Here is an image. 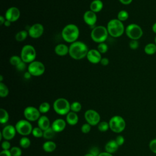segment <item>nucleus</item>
<instances>
[{"label": "nucleus", "mask_w": 156, "mask_h": 156, "mask_svg": "<svg viewBox=\"0 0 156 156\" xmlns=\"http://www.w3.org/2000/svg\"><path fill=\"white\" fill-rule=\"evenodd\" d=\"M88 51L87 44L80 41L71 43L69 47V54L75 60H80L87 57Z\"/></svg>", "instance_id": "f257e3e1"}, {"label": "nucleus", "mask_w": 156, "mask_h": 156, "mask_svg": "<svg viewBox=\"0 0 156 156\" xmlns=\"http://www.w3.org/2000/svg\"><path fill=\"white\" fill-rule=\"evenodd\" d=\"M79 36V27L74 24L65 26L62 30V37L67 43H73L77 41Z\"/></svg>", "instance_id": "f03ea898"}, {"label": "nucleus", "mask_w": 156, "mask_h": 156, "mask_svg": "<svg viewBox=\"0 0 156 156\" xmlns=\"http://www.w3.org/2000/svg\"><path fill=\"white\" fill-rule=\"evenodd\" d=\"M107 29L108 34L115 38L121 37L125 30L122 22L118 19H112L110 20L107 24Z\"/></svg>", "instance_id": "7ed1b4c3"}, {"label": "nucleus", "mask_w": 156, "mask_h": 156, "mask_svg": "<svg viewBox=\"0 0 156 156\" xmlns=\"http://www.w3.org/2000/svg\"><path fill=\"white\" fill-rule=\"evenodd\" d=\"M91 38L96 43H101L104 42L108 35L107 27L103 26L94 27L91 32Z\"/></svg>", "instance_id": "20e7f679"}, {"label": "nucleus", "mask_w": 156, "mask_h": 156, "mask_svg": "<svg viewBox=\"0 0 156 156\" xmlns=\"http://www.w3.org/2000/svg\"><path fill=\"white\" fill-rule=\"evenodd\" d=\"M53 108L56 113L60 115H67L71 110V104L65 98H60L57 99L54 104Z\"/></svg>", "instance_id": "39448f33"}, {"label": "nucleus", "mask_w": 156, "mask_h": 156, "mask_svg": "<svg viewBox=\"0 0 156 156\" xmlns=\"http://www.w3.org/2000/svg\"><path fill=\"white\" fill-rule=\"evenodd\" d=\"M36 51L35 48L30 44L24 45L21 51V58L22 61L26 63H31L36 58Z\"/></svg>", "instance_id": "423d86ee"}, {"label": "nucleus", "mask_w": 156, "mask_h": 156, "mask_svg": "<svg viewBox=\"0 0 156 156\" xmlns=\"http://www.w3.org/2000/svg\"><path fill=\"white\" fill-rule=\"evenodd\" d=\"M111 130L115 133L122 132L126 127V122L122 117L115 115L112 117L108 122Z\"/></svg>", "instance_id": "0eeeda50"}, {"label": "nucleus", "mask_w": 156, "mask_h": 156, "mask_svg": "<svg viewBox=\"0 0 156 156\" xmlns=\"http://www.w3.org/2000/svg\"><path fill=\"white\" fill-rule=\"evenodd\" d=\"M127 36L131 40H138L140 39L143 34L141 27L136 24H130L125 29Z\"/></svg>", "instance_id": "6e6552de"}, {"label": "nucleus", "mask_w": 156, "mask_h": 156, "mask_svg": "<svg viewBox=\"0 0 156 156\" xmlns=\"http://www.w3.org/2000/svg\"><path fill=\"white\" fill-rule=\"evenodd\" d=\"M16 132L23 136H27L30 134L32 132L33 128L30 122L28 120L21 119L18 121L15 125Z\"/></svg>", "instance_id": "1a4fd4ad"}, {"label": "nucleus", "mask_w": 156, "mask_h": 156, "mask_svg": "<svg viewBox=\"0 0 156 156\" xmlns=\"http://www.w3.org/2000/svg\"><path fill=\"white\" fill-rule=\"evenodd\" d=\"M27 71L33 76H41L45 71V66L44 64L40 62L34 60L30 63L27 67Z\"/></svg>", "instance_id": "9d476101"}, {"label": "nucleus", "mask_w": 156, "mask_h": 156, "mask_svg": "<svg viewBox=\"0 0 156 156\" xmlns=\"http://www.w3.org/2000/svg\"><path fill=\"white\" fill-rule=\"evenodd\" d=\"M84 117L87 123L91 126H96L100 122V115L98 112L94 110L90 109L87 110L85 112Z\"/></svg>", "instance_id": "9b49d317"}, {"label": "nucleus", "mask_w": 156, "mask_h": 156, "mask_svg": "<svg viewBox=\"0 0 156 156\" xmlns=\"http://www.w3.org/2000/svg\"><path fill=\"white\" fill-rule=\"evenodd\" d=\"M24 116L29 121H35L40 118V112L36 107L29 106L24 109Z\"/></svg>", "instance_id": "f8f14e48"}, {"label": "nucleus", "mask_w": 156, "mask_h": 156, "mask_svg": "<svg viewBox=\"0 0 156 156\" xmlns=\"http://www.w3.org/2000/svg\"><path fill=\"white\" fill-rule=\"evenodd\" d=\"M43 32L44 27L40 23H35L32 25L28 30V34L32 38H38L40 37Z\"/></svg>", "instance_id": "ddd939ff"}, {"label": "nucleus", "mask_w": 156, "mask_h": 156, "mask_svg": "<svg viewBox=\"0 0 156 156\" xmlns=\"http://www.w3.org/2000/svg\"><path fill=\"white\" fill-rule=\"evenodd\" d=\"M20 16V10L16 7H11L9 8L5 14L6 20L10 22H15L17 21Z\"/></svg>", "instance_id": "4468645a"}, {"label": "nucleus", "mask_w": 156, "mask_h": 156, "mask_svg": "<svg viewBox=\"0 0 156 156\" xmlns=\"http://www.w3.org/2000/svg\"><path fill=\"white\" fill-rule=\"evenodd\" d=\"M2 135V137L5 140H10L13 139L15 135H16V129L15 127H14L12 125H7L5 126L2 132H1Z\"/></svg>", "instance_id": "2eb2a0df"}, {"label": "nucleus", "mask_w": 156, "mask_h": 156, "mask_svg": "<svg viewBox=\"0 0 156 156\" xmlns=\"http://www.w3.org/2000/svg\"><path fill=\"white\" fill-rule=\"evenodd\" d=\"M86 57L90 63L93 64L100 63L102 59L101 54L98 51V49H95L89 50Z\"/></svg>", "instance_id": "dca6fc26"}, {"label": "nucleus", "mask_w": 156, "mask_h": 156, "mask_svg": "<svg viewBox=\"0 0 156 156\" xmlns=\"http://www.w3.org/2000/svg\"><path fill=\"white\" fill-rule=\"evenodd\" d=\"M83 18L85 23L90 26H94L97 21L96 14L91 10L86 11L83 14Z\"/></svg>", "instance_id": "f3484780"}, {"label": "nucleus", "mask_w": 156, "mask_h": 156, "mask_svg": "<svg viewBox=\"0 0 156 156\" xmlns=\"http://www.w3.org/2000/svg\"><path fill=\"white\" fill-rule=\"evenodd\" d=\"M66 121L63 119H57L52 123L51 127L55 132H60L66 127Z\"/></svg>", "instance_id": "a211bd4d"}, {"label": "nucleus", "mask_w": 156, "mask_h": 156, "mask_svg": "<svg viewBox=\"0 0 156 156\" xmlns=\"http://www.w3.org/2000/svg\"><path fill=\"white\" fill-rule=\"evenodd\" d=\"M55 52L59 56H65L69 54V47L65 44H58L55 47Z\"/></svg>", "instance_id": "6ab92c4d"}, {"label": "nucleus", "mask_w": 156, "mask_h": 156, "mask_svg": "<svg viewBox=\"0 0 156 156\" xmlns=\"http://www.w3.org/2000/svg\"><path fill=\"white\" fill-rule=\"evenodd\" d=\"M38 127L43 131L50 127V121L46 116H41L37 121Z\"/></svg>", "instance_id": "aec40b11"}, {"label": "nucleus", "mask_w": 156, "mask_h": 156, "mask_svg": "<svg viewBox=\"0 0 156 156\" xmlns=\"http://www.w3.org/2000/svg\"><path fill=\"white\" fill-rule=\"evenodd\" d=\"M118 144L116 143V141L115 140H110L108 143H106L105 146V152L110 153V154H113L118 149Z\"/></svg>", "instance_id": "412c9836"}, {"label": "nucleus", "mask_w": 156, "mask_h": 156, "mask_svg": "<svg viewBox=\"0 0 156 156\" xmlns=\"http://www.w3.org/2000/svg\"><path fill=\"white\" fill-rule=\"evenodd\" d=\"M66 122L71 126L76 125L79 121V118L77 113L72 111L69 112L66 115Z\"/></svg>", "instance_id": "4be33fe9"}, {"label": "nucleus", "mask_w": 156, "mask_h": 156, "mask_svg": "<svg viewBox=\"0 0 156 156\" xmlns=\"http://www.w3.org/2000/svg\"><path fill=\"white\" fill-rule=\"evenodd\" d=\"M90 10L94 13L100 12L103 8V2L101 0H93L90 5Z\"/></svg>", "instance_id": "5701e85b"}, {"label": "nucleus", "mask_w": 156, "mask_h": 156, "mask_svg": "<svg viewBox=\"0 0 156 156\" xmlns=\"http://www.w3.org/2000/svg\"><path fill=\"white\" fill-rule=\"evenodd\" d=\"M56 148V144L51 141H46L43 144V149L46 152H52Z\"/></svg>", "instance_id": "b1692460"}, {"label": "nucleus", "mask_w": 156, "mask_h": 156, "mask_svg": "<svg viewBox=\"0 0 156 156\" xmlns=\"http://www.w3.org/2000/svg\"><path fill=\"white\" fill-rule=\"evenodd\" d=\"M144 52L147 55H153L156 52V44L148 43L144 47Z\"/></svg>", "instance_id": "393cba45"}, {"label": "nucleus", "mask_w": 156, "mask_h": 156, "mask_svg": "<svg viewBox=\"0 0 156 156\" xmlns=\"http://www.w3.org/2000/svg\"><path fill=\"white\" fill-rule=\"evenodd\" d=\"M9 119V115L6 110L1 108L0 109V122L1 124L6 123Z\"/></svg>", "instance_id": "a878e982"}, {"label": "nucleus", "mask_w": 156, "mask_h": 156, "mask_svg": "<svg viewBox=\"0 0 156 156\" xmlns=\"http://www.w3.org/2000/svg\"><path fill=\"white\" fill-rule=\"evenodd\" d=\"M28 35H29L28 32H27L26 30L19 31L18 32L16 33V34L15 35V40L19 42L23 41L24 40H26V38H27Z\"/></svg>", "instance_id": "bb28decb"}, {"label": "nucleus", "mask_w": 156, "mask_h": 156, "mask_svg": "<svg viewBox=\"0 0 156 156\" xmlns=\"http://www.w3.org/2000/svg\"><path fill=\"white\" fill-rule=\"evenodd\" d=\"M55 133L56 132L53 130V129L51 127H50L48 129H46V130L43 131V137L44 138H45V139L49 140V139L52 138L54 136Z\"/></svg>", "instance_id": "cd10ccee"}, {"label": "nucleus", "mask_w": 156, "mask_h": 156, "mask_svg": "<svg viewBox=\"0 0 156 156\" xmlns=\"http://www.w3.org/2000/svg\"><path fill=\"white\" fill-rule=\"evenodd\" d=\"M9 88L2 82H0V96L1 98H5L9 94Z\"/></svg>", "instance_id": "c85d7f7f"}, {"label": "nucleus", "mask_w": 156, "mask_h": 156, "mask_svg": "<svg viewBox=\"0 0 156 156\" xmlns=\"http://www.w3.org/2000/svg\"><path fill=\"white\" fill-rule=\"evenodd\" d=\"M19 143H20V145L21 147L26 149V148H28L30 146V140H29V138H27L26 136H23V137L21 138Z\"/></svg>", "instance_id": "c756f323"}, {"label": "nucleus", "mask_w": 156, "mask_h": 156, "mask_svg": "<svg viewBox=\"0 0 156 156\" xmlns=\"http://www.w3.org/2000/svg\"><path fill=\"white\" fill-rule=\"evenodd\" d=\"M117 17H118L117 19L119 20V21H121V22L125 21L129 18V13L126 10H122L118 12Z\"/></svg>", "instance_id": "7c9ffc66"}, {"label": "nucleus", "mask_w": 156, "mask_h": 156, "mask_svg": "<svg viewBox=\"0 0 156 156\" xmlns=\"http://www.w3.org/2000/svg\"><path fill=\"white\" fill-rule=\"evenodd\" d=\"M50 109V105L47 102H42L38 108V110L41 113H47Z\"/></svg>", "instance_id": "2f4dec72"}, {"label": "nucleus", "mask_w": 156, "mask_h": 156, "mask_svg": "<svg viewBox=\"0 0 156 156\" xmlns=\"http://www.w3.org/2000/svg\"><path fill=\"white\" fill-rule=\"evenodd\" d=\"M22 60L21 57H19L18 55H12L9 59L10 63L12 65L15 66H16Z\"/></svg>", "instance_id": "473e14b6"}, {"label": "nucleus", "mask_w": 156, "mask_h": 156, "mask_svg": "<svg viewBox=\"0 0 156 156\" xmlns=\"http://www.w3.org/2000/svg\"><path fill=\"white\" fill-rule=\"evenodd\" d=\"M81 108H82V105L80 102L77 101L73 102L72 104H71V110L72 112L77 113L80 111Z\"/></svg>", "instance_id": "72a5a7b5"}, {"label": "nucleus", "mask_w": 156, "mask_h": 156, "mask_svg": "<svg viewBox=\"0 0 156 156\" xmlns=\"http://www.w3.org/2000/svg\"><path fill=\"white\" fill-rule=\"evenodd\" d=\"M98 129L99 131L101 132H106L108 128H110L109 127V124L108 122H106V121H102V122H100L99 124H98Z\"/></svg>", "instance_id": "f704fd0d"}, {"label": "nucleus", "mask_w": 156, "mask_h": 156, "mask_svg": "<svg viewBox=\"0 0 156 156\" xmlns=\"http://www.w3.org/2000/svg\"><path fill=\"white\" fill-rule=\"evenodd\" d=\"M32 134L35 138H41L43 136V130L40 127H34L32 130Z\"/></svg>", "instance_id": "c9c22d12"}, {"label": "nucleus", "mask_w": 156, "mask_h": 156, "mask_svg": "<svg viewBox=\"0 0 156 156\" xmlns=\"http://www.w3.org/2000/svg\"><path fill=\"white\" fill-rule=\"evenodd\" d=\"M10 153L12 156H21L22 151L21 149L16 146H14L10 148Z\"/></svg>", "instance_id": "e433bc0d"}, {"label": "nucleus", "mask_w": 156, "mask_h": 156, "mask_svg": "<svg viewBox=\"0 0 156 156\" xmlns=\"http://www.w3.org/2000/svg\"><path fill=\"white\" fill-rule=\"evenodd\" d=\"M98 50L101 54H104V53L107 52V51L108 50V46L104 42L99 43V44L98 46Z\"/></svg>", "instance_id": "4c0bfd02"}, {"label": "nucleus", "mask_w": 156, "mask_h": 156, "mask_svg": "<svg viewBox=\"0 0 156 156\" xmlns=\"http://www.w3.org/2000/svg\"><path fill=\"white\" fill-rule=\"evenodd\" d=\"M91 130V125L88 123L83 124L81 127V131L83 133H88Z\"/></svg>", "instance_id": "58836bf2"}, {"label": "nucleus", "mask_w": 156, "mask_h": 156, "mask_svg": "<svg viewBox=\"0 0 156 156\" xmlns=\"http://www.w3.org/2000/svg\"><path fill=\"white\" fill-rule=\"evenodd\" d=\"M149 146V148H150L151 151L152 152L156 154V138H155L154 140H152L150 141Z\"/></svg>", "instance_id": "ea45409f"}, {"label": "nucleus", "mask_w": 156, "mask_h": 156, "mask_svg": "<svg viewBox=\"0 0 156 156\" xmlns=\"http://www.w3.org/2000/svg\"><path fill=\"white\" fill-rule=\"evenodd\" d=\"M139 46V43L138 40H131L129 42V47L132 49H136Z\"/></svg>", "instance_id": "a19ab883"}, {"label": "nucleus", "mask_w": 156, "mask_h": 156, "mask_svg": "<svg viewBox=\"0 0 156 156\" xmlns=\"http://www.w3.org/2000/svg\"><path fill=\"white\" fill-rule=\"evenodd\" d=\"M10 146H11V144L8 140H5L3 141L1 144V147L3 150H9L10 148Z\"/></svg>", "instance_id": "79ce46f5"}, {"label": "nucleus", "mask_w": 156, "mask_h": 156, "mask_svg": "<svg viewBox=\"0 0 156 156\" xmlns=\"http://www.w3.org/2000/svg\"><path fill=\"white\" fill-rule=\"evenodd\" d=\"M115 140L116 141V143L118 144L119 146L122 145V144H124V141H125L124 138L122 135H119V136H118L116 138V139H115Z\"/></svg>", "instance_id": "37998d69"}, {"label": "nucleus", "mask_w": 156, "mask_h": 156, "mask_svg": "<svg viewBox=\"0 0 156 156\" xmlns=\"http://www.w3.org/2000/svg\"><path fill=\"white\" fill-rule=\"evenodd\" d=\"M90 154H93L94 156H98L100 154L99 152V149L97 147H93L91 148L89 152Z\"/></svg>", "instance_id": "c03bdc74"}, {"label": "nucleus", "mask_w": 156, "mask_h": 156, "mask_svg": "<svg viewBox=\"0 0 156 156\" xmlns=\"http://www.w3.org/2000/svg\"><path fill=\"white\" fill-rule=\"evenodd\" d=\"M25 63H26L25 62H24L23 61H21V62L16 66V69H17L18 71H23V70H24V69H25V68H26V64H25Z\"/></svg>", "instance_id": "a18cd8bd"}, {"label": "nucleus", "mask_w": 156, "mask_h": 156, "mask_svg": "<svg viewBox=\"0 0 156 156\" xmlns=\"http://www.w3.org/2000/svg\"><path fill=\"white\" fill-rule=\"evenodd\" d=\"M0 156H12L10 150H2L0 152Z\"/></svg>", "instance_id": "49530a36"}, {"label": "nucleus", "mask_w": 156, "mask_h": 156, "mask_svg": "<svg viewBox=\"0 0 156 156\" xmlns=\"http://www.w3.org/2000/svg\"><path fill=\"white\" fill-rule=\"evenodd\" d=\"M100 63L103 66H107L109 63V60H108V58H107L106 57H103V58H102Z\"/></svg>", "instance_id": "de8ad7c7"}, {"label": "nucleus", "mask_w": 156, "mask_h": 156, "mask_svg": "<svg viewBox=\"0 0 156 156\" xmlns=\"http://www.w3.org/2000/svg\"><path fill=\"white\" fill-rule=\"evenodd\" d=\"M119 2L124 5H129L131 4L133 0H119Z\"/></svg>", "instance_id": "09e8293b"}, {"label": "nucleus", "mask_w": 156, "mask_h": 156, "mask_svg": "<svg viewBox=\"0 0 156 156\" xmlns=\"http://www.w3.org/2000/svg\"><path fill=\"white\" fill-rule=\"evenodd\" d=\"M98 156H113L112 154L108 153L107 152H101Z\"/></svg>", "instance_id": "8fccbe9b"}, {"label": "nucleus", "mask_w": 156, "mask_h": 156, "mask_svg": "<svg viewBox=\"0 0 156 156\" xmlns=\"http://www.w3.org/2000/svg\"><path fill=\"white\" fill-rule=\"evenodd\" d=\"M5 21H6L5 18V17H4L3 16L1 15V16H0V24H1V25L4 24Z\"/></svg>", "instance_id": "3c124183"}, {"label": "nucleus", "mask_w": 156, "mask_h": 156, "mask_svg": "<svg viewBox=\"0 0 156 156\" xmlns=\"http://www.w3.org/2000/svg\"><path fill=\"white\" fill-rule=\"evenodd\" d=\"M152 31H153L155 34H156V22L152 25Z\"/></svg>", "instance_id": "603ef678"}, {"label": "nucleus", "mask_w": 156, "mask_h": 156, "mask_svg": "<svg viewBox=\"0 0 156 156\" xmlns=\"http://www.w3.org/2000/svg\"><path fill=\"white\" fill-rule=\"evenodd\" d=\"M30 76H31V74L27 71V72H26V73H25V74H24V77L25 78H26V79H29V78H30Z\"/></svg>", "instance_id": "864d4df0"}, {"label": "nucleus", "mask_w": 156, "mask_h": 156, "mask_svg": "<svg viewBox=\"0 0 156 156\" xmlns=\"http://www.w3.org/2000/svg\"><path fill=\"white\" fill-rule=\"evenodd\" d=\"M4 24L5 25V26H6V27H9V26H10V24H11V22H10L9 21L6 20V21H5V23H4Z\"/></svg>", "instance_id": "5fc2aeb1"}, {"label": "nucleus", "mask_w": 156, "mask_h": 156, "mask_svg": "<svg viewBox=\"0 0 156 156\" xmlns=\"http://www.w3.org/2000/svg\"><path fill=\"white\" fill-rule=\"evenodd\" d=\"M84 156H94L93 154H90V152L89 153H88V154H86Z\"/></svg>", "instance_id": "6e6d98bb"}, {"label": "nucleus", "mask_w": 156, "mask_h": 156, "mask_svg": "<svg viewBox=\"0 0 156 156\" xmlns=\"http://www.w3.org/2000/svg\"><path fill=\"white\" fill-rule=\"evenodd\" d=\"M2 80H3L2 76L1 75V76H0V82H2Z\"/></svg>", "instance_id": "4d7b16f0"}, {"label": "nucleus", "mask_w": 156, "mask_h": 156, "mask_svg": "<svg viewBox=\"0 0 156 156\" xmlns=\"http://www.w3.org/2000/svg\"><path fill=\"white\" fill-rule=\"evenodd\" d=\"M155 44H156V36H155Z\"/></svg>", "instance_id": "13d9d810"}]
</instances>
